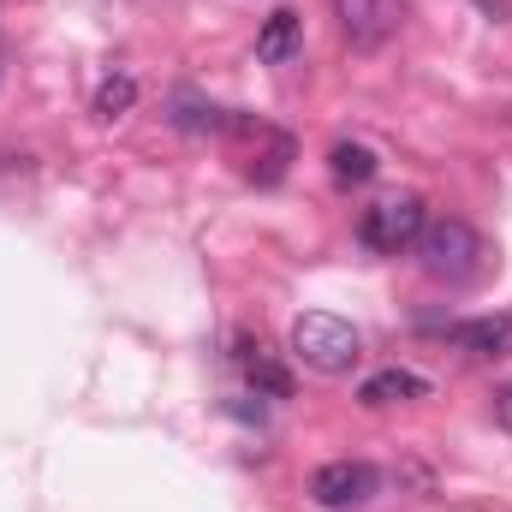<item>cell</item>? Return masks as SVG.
I'll use <instances>...</instances> for the list:
<instances>
[{"label": "cell", "instance_id": "6da1fadb", "mask_svg": "<svg viewBox=\"0 0 512 512\" xmlns=\"http://www.w3.org/2000/svg\"><path fill=\"white\" fill-rule=\"evenodd\" d=\"M483 256H489L483 233H477L471 221H459V215H441V221H429V227L417 233V262H423L429 280L465 286V280L483 274Z\"/></svg>", "mask_w": 512, "mask_h": 512}, {"label": "cell", "instance_id": "7a4b0ae2", "mask_svg": "<svg viewBox=\"0 0 512 512\" xmlns=\"http://www.w3.org/2000/svg\"><path fill=\"white\" fill-rule=\"evenodd\" d=\"M358 352H364L358 328L346 316H334V310H304L292 322V358L304 370H316V376H346L358 364Z\"/></svg>", "mask_w": 512, "mask_h": 512}, {"label": "cell", "instance_id": "3957f363", "mask_svg": "<svg viewBox=\"0 0 512 512\" xmlns=\"http://www.w3.org/2000/svg\"><path fill=\"white\" fill-rule=\"evenodd\" d=\"M423 227H429V215H423V197H417V191L382 197V203H370V209L358 215V239H364V251H376V256L411 251Z\"/></svg>", "mask_w": 512, "mask_h": 512}, {"label": "cell", "instance_id": "277c9868", "mask_svg": "<svg viewBox=\"0 0 512 512\" xmlns=\"http://www.w3.org/2000/svg\"><path fill=\"white\" fill-rule=\"evenodd\" d=\"M376 465H364V459H334V465H322V471H310V501L322 512H352L364 507L370 495H376Z\"/></svg>", "mask_w": 512, "mask_h": 512}, {"label": "cell", "instance_id": "5b68a950", "mask_svg": "<svg viewBox=\"0 0 512 512\" xmlns=\"http://www.w3.org/2000/svg\"><path fill=\"white\" fill-rule=\"evenodd\" d=\"M334 18H340L346 48L376 54L387 36L399 30V0H334Z\"/></svg>", "mask_w": 512, "mask_h": 512}, {"label": "cell", "instance_id": "8992f818", "mask_svg": "<svg viewBox=\"0 0 512 512\" xmlns=\"http://www.w3.org/2000/svg\"><path fill=\"white\" fill-rule=\"evenodd\" d=\"M459 352H471V358H512V316H471V322H453V328H441Z\"/></svg>", "mask_w": 512, "mask_h": 512}, {"label": "cell", "instance_id": "52a82bcc", "mask_svg": "<svg viewBox=\"0 0 512 512\" xmlns=\"http://www.w3.org/2000/svg\"><path fill=\"white\" fill-rule=\"evenodd\" d=\"M298 48H304V18H298L292 6L268 12V24L256 30V60H262V66H292Z\"/></svg>", "mask_w": 512, "mask_h": 512}, {"label": "cell", "instance_id": "ba28073f", "mask_svg": "<svg viewBox=\"0 0 512 512\" xmlns=\"http://www.w3.org/2000/svg\"><path fill=\"white\" fill-rule=\"evenodd\" d=\"M429 382L417 376V370H399V364H387L376 370L370 382L358 387V405H370V411H387V405H411V399H423Z\"/></svg>", "mask_w": 512, "mask_h": 512}, {"label": "cell", "instance_id": "9c48e42d", "mask_svg": "<svg viewBox=\"0 0 512 512\" xmlns=\"http://www.w3.org/2000/svg\"><path fill=\"white\" fill-rule=\"evenodd\" d=\"M328 173H334V185H370L382 173V161H376L370 143H334L328 149Z\"/></svg>", "mask_w": 512, "mask_h": 512}, {"label": "cell", "instance_id": "30bf717a", "mask_svg": "<svg viewBox=\"0 0 512 512\" xmlns=\"http://www.w3.org/2000/svg\"><path fill=\"white\" fill-rule=\"evenodd\" d=\"M256 137H262L268 149L251 161V179H256V185H280V179H286V167H292V137H286V131H274V126H262V120H256Z\"/></svg>", "mask_w": 512, "mask_h": 512}, {"label": "cell", "instance_id": "8fae6325", "mask_svg": "<svg viewBox=\"0 0 512 512\" xmlns=\"http://www.w3.org/2000/svg\"><path fill=\"white\" fill-rule=\"evenodd\" d=\"M239 364H245L251 387H262L268 399H292V376H286V370H280L274 358H262V346H256V352L245 346V352H239Z\"/></svg>", "mask_w": 512, "mask_h": 512}, {"label": "cell", "instance_id": "7c38bea8", "mask_svg": "<svg viewBox=\"0 0 512 512\" xmlns=\"http://www.w3.org/2000/svg\"><path fill=\"white\" fill-rule=\"evenodd\" d=\"M173 126L179 131H233V120L221 108H209V102H179L173 108Z\"/></svg>", "mask_w": 512, "mask_h": 512}, {"label": "cell", "instance_id": "4fadbf2b", "mask_svg": "<svg viewBox=\"0 0 512 512\" xmlns=\"http://www.w3.org/2000/svg\"><path fill=\"white\" fill-rule=\"evenodd\" d=\"M131 102H137V84L131 78H108L96 90V120H120V114H131Z\"/></svg>", "mask_w": 512, "mask_h": 512}, {"label": "cell", "instance_id": "5bb4252c", "mask_svg": "<svg viewBox=\"0 0 512 512\" xmlns=\"http://www.w3.org/2000/svg\"><path fill=\"white\" fill-rule=\"evenodd\" d=\"M495 423H501V429L512 435V382L501 387V393H495Z\"/></svg>", "mask_w": 512, "mask_h": 512}, {"label": "cell", "instance_id": "9a60e30c", "mask_svg": "<svg viewBox=\"0 0 512 512\" xmlns=\"http://www.w3.org/2000/svg\"><path fill=\"white\" fill-rule=\"evenodd\" d=\"M477 12H489V18H507V0H471Z\"/></svg>", "mask_w": 512, "mask_h": 512}]
</instances>
